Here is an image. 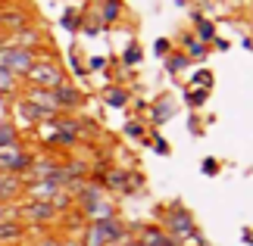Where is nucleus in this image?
<instances>
[{
    "instance_id": "f257e3e1",
    "label": "nucleus",
    "mask_w": 253,
    "mask_h": 246,
    "mask_svg": "<svg viewBox=\"0 0 253 246\" xmlns=\"http://www.w3.org/2000/svg\"><path fill=\"white\" fill-rule=\"evenodd\" d=\"M32 87H60L66 84V72L50 60H35V66L22 75Z\"/></svg>"
},
{
    "instance_id": "f03ea898",
    "label": "nucleus",
    "mask_w": 253,
    "mask_h": 246,
    "mask_svg": "<svg viewBox=\"0 0 253 246\" xmlns=\"http://www.w3.org/2000/svg\"><path fill=\"white\" fill-rule=\"evenodd\" d=\"M38 50H28V47H16V44H0V66L9 69L13 75L22 78L28 69L35 66Z\"/></svg>"
},
{
    "instance_id": "7ed1b4c3",
    "label": "nucleus",
    "mask_w": 253,
    "mask_h": 246,
    "mask_svg": "<svg viewBox=\"0 0 253 246\" xmlns=\"http://www.w3.org/2000/svg\"><path fill=\"white\" fill-rule=\"evenodd\" d=\"M32 162H35V156L25 153L19 143L3 146V150H0V172H6V175H25Z\"/></svg>"
},
{
    "instance_id": "20e7f679",
    "label": "nucleus",
    "mask_w": 253,
    "mask_h": 246,
    "mask_svg": "<svg viewBox=\"0 0 253 246\" xmlns=\"http://www.w3.org/2000/svg\"><path fill=\"white\" fill-rule=\"evenodd\" d=\"M19 215H22L25 221H32V224H47V221L56 218V209H53L50 200H32V203H25L22 209H19Z\"/></svg>"
},
{
    "instance_id": "39448f33",
    "label": "nucleus",
    "mask_w": 253,
    "mask_h": 246,
    "mask_svg": "<svg viewBox=\"0 0 253 246\" xmlns=\"http://www.w3.org/2000/svg\"><path fill=\"white\" fill-rule=\"evenodd\" d=\"M53 97H56V106H60V112H69V109H79V106L84 103V94L79 91V87H72L69 81L53 87Z\"/></svg>"
},
{
    "instance_id": "423d86ee",
    "label": "nucleus",
    "mask_w": 253,
    "mask_h": 246,
    "mask_svg": "<svg viewBox=\"0 0 253 246\" xmlns=\"http://www.w3.org/2000/svg\"><path fill=\"white\" fill-rule=\"evenodd\" d=\"M28 25V9L22 6H0V28L3 32H19Z\"/></svg>"
},
{
    "instance_id": "0eeeda50",
    "label": "nucleus",
    "mask_w": 253,
    "mask_h": 246,
    "mask_svg": "<svg viewBox=\"0 0 253 246\" xmlns=\"http://www.w3.org/2000/svg\"><path fill=\"white\" fill-rule=\"evenodd\" d=\"M19 115L28 122V125H35V122H44V119H53V112L50 109H44V106H38V103H32V100H19Z\"/></svg>"
},
{
    "instance_id": "6e6552de",
    "label": "nucleus",
    "mask_w": 253,
    "mask_h": 246,
    "mask_svg": "<svg viewBox=\"0 0 253 246\" xmlns=\"http://www.w3.org/2000/svg\"><path fill=\"white\" fill-rule=\"evenodd\" d=\"M172 115H175V103L169 97H163V100H157L150 106V125H163V122H169Z\"/></svg>"
},
{
    "instance_id": "1a4fd4ad",
    "label": "nucleus",
    "mask_w": 253,
    "mask_h": 246,
    "mask_svg": "<svg viewBox=\"0 0 253 246\" xmlns=\"http://www.w3.org/2000/svg\"><path fill=\"white\" fill-rule=\"evenodd\" d=\"M181 47H184L181 53L188 56V60H203V56H207V41H200V37H194V35H184Z\"/></svg>"
},
{
    "instance_id": "9d476101",
    "label": "nucleus",
    "mask_w": 253,
    "mask_h": 246,
    "mask_svg": "<svg viewBox=\"0 0 253 246\" xmlns=\"http://www.w3.org/2000/svg\"><path fill=\"white\" fill-rule=\"evenodd\" d=\"M19 187H22L19 175H6V172H0V203L13 200V196L19 193Z\"/></svg>"
},
{
    "instance_id": "9b49d317",
    "label": "nucleus",
    "mask_w": 253,
    "mask_h": 246,
    "mask_svg": "<svg viewBox=\"0 0 253 246\" xmlns=\"http://www.w3.org/2000/svg\"><path fill=\"white\" fill-rule=\"evenodd\" d=\"M22 234H25V228H22V224H19L16 218H6V221H0V243L22 240Z\"/></svg>"
},
{
    "instance_id": "f8f14e48",
    "label": "nucleus",
    "mask_w": 253,
    "mask_h": 246,
    "mask_svg": "<svg viewBox=\"0 0 253 246\" xmlns=\"http://www.w3.org/2000/svg\"><path fill=\"white\" fill-rule=\"evenodd\" d=\"M56 190H63V187H56L53 181H32V184H28V193H32V200H50Z\"/></svg>"
},
{
    "instance_id": "ddd939ff",
    "label": "nucleus",
    "mask_w": 253,
    "mask_h": 246,
    "mask_svg": "<svg viewBox=\"0 0 253 246\" xmlns=\"http://www.w3.org/2000/svg\"><path fill=\"white\" fill-rule=\"evenodd\" d=\"M119 16H122V0H100V19H103V25L119 22Z\"/></svg>"
},
{
    "instance_id": "4468645a",
    "label": "nucleus",
    "mask_w": 253,
    "mask_h": 246,
    "mask_svg": "<svg viewBox=\"0 0 253 246\" xmlns=\"http://www.w3.org/2000/svg\"><path fill=\"white\" fill-rule=\"evenodd\" d=\"M128 100H131V97H128V91H125V87H119V84H116V87H110V91L103 94V103H106V106H113V109H122V106L128 103Z\"/></svg>"
},
{
    "instance_id": "2eb2a0df",
    "label": "nucleus",
    "mask_w": 253,
    "mask_h": 246,
    "mask_svg": "<svg viewBox=\"0 0 253 246\" xmlns=\"http://www.w3.org/2000/svg\"><path fill=\"white\" fill-rule=\"evenodd\" d=\"M163 63H166V72L169 75H178L181 72V69H188V56H184V53H175V50H169L166 56H163Z\"/></svg>"
},
{
    "instance_id": "dca6fc26",
    "label": "nucleus",
    "mask_w": 253,
    "mask_h": 246,
    "mask_svg": "<svg viewBox=\"0 0 253 246\" xmlns=\"http://www.w3.org/2000/svg\"><path fill=\"white\" fill-rule=\"evenodd\" d=\"M16 84H19V75H13L9 69L0 66V97H9L16 91Z\"/></svg>"
},
{
    "instance_id": "f3484780",
    "label": "nucleus",
    "mask_w": 253,
    "mask_h": 246,
    "mask_svg": "<svg viewBox=\"0 0 253 246\" xmlns=\"http://www.w3.org/2000/svg\"><path fill=\"white\" fill-rule=\"evenodd\" d=\"M194 19H197V37L200 41H216V28H212L210 19H203L200 13H194Z\"/></svg>"
},
{
    "instance_id": "a211bd4d",
    "label": "nucleus",
    "mask_w": 253,
    "mask_h": 246,
    "mask_svg": "<svg viewBox=\"0 0 253 246\" xmlns=\"http://www.w3.org/2000/svg\"><path fill=\"white\" fill-rule=\"evenodd\" d=\"M210 91H203V87H197V91H184V103L191 106V109H200L203 103H207Z\"/></svg>"
},
{
    "instance_id": "6ab92c4d",
    "label": "nucleus",
    "mask_w": 253,
    "mask_h": 246,
    "mask_svg": "<svg viewBox=\"0 0 253 246\" xmlns=\"http://www.w3.org/2000/svg\"><path fill=\"white\" fill-rule=\"evenodd\" d=\"M13 143H19V131L13 125H0V150H3V146H13Z\"/></svg>"
},
{
    "instance_id": "aec40b11",
    "label": "nucleus",
    "mask_w": 253,
    "mask_h": 246,
    "mask_svg": "<svg viewBox=\"0 0 253 246\" xmlns=\"http://www.w3.org/2000/svg\"><path fill=\"white\" fill-rule=\"evenodd\" d=\"M188 81H191L194 87H203V91H210V87H212V72H210V69H200V72H194Z\"/></svg>"
},
{
    "instance_id": "412c9836",
    "label": "nucleus",
    "mask_w": 253,
    "mask_h": 246,
    "mask_svg": "<svg viewBox=\"0 0 253 246\" xmlns=\"http://www.w3.org/2000/svg\"><path fill=\"white\" fill-rule=\"evenodd\" d=\"M125 134H128V137H138V141H144V137H147V125H144L141 119H131V122H125Z\"/></svg>"
},
{
    "instance_id": "4be33fe9",
    "label": "nucleus",
    "mask_w": 253,
    "mask_h": 246,
    "mask_svg": "<svg viewBox=\"0 0 253 246\" xmlns=\"http://www.w3.org/2000/svg\"><path fill=\"white\" fill-rule=\"evenodd\" d=\"M60 25L66 28V32H79L82 19H79V13H75V9L69 6V9H66V13H63V19H60Z\"/></svg>"
},
{
    "instance_id": "5701e85b",
    "label": "nucleus",
    "mask_w": 253,
    "mask_h": 246,
    "mask_svg": "<svg viewBox=\"0 0 253 246\" xmlns=\"http://www.w3.org/2000/svg\"><path fill=\"white\" fill-rule=\"evenodd\" d=\"M141 56H144L141 44H128V47H125V53H122V63L125 66H134V63H141Z\"/></svg>"
},
{
    "instance_id": "b1692460",
    "label": "nucleus",
    "mask_w": 253,
    "mask_h": 246,
    "mask_svg": "<svg viewBox=\"0 0 253 246\" xmlns=\"http://www.w3.org/2000/svg\"><path fill=\"white\" fill-rule=\"evenodd\" d=\"M147 141H150V143H153V150H157V153H160V156H169V143H166V141H163V137H160V134H157V131H153V134H150V137H147Z\"/></svg>"
},
{
    "instance_id": "393cba45",
    "label": "nucleus",
    "mask_w": 253,
    "mask_h": 246,
    "mask_svg": "<svg viewBox=\"0 0 253 246\" xmlns=\"http://www.w3.org/2000/svg\"><path fill=\"white\" fill-rule=\"evenodd\" d=\"M169 50H172V41H166V37H160V41H157V44H153V53H157V56H160V60H163V56H166Z\"/></svg>"
},
{
    "instance_id": "a878e982",
    "label": "nucleus",
    "mask_w": 253,
    "mask_h": 246,
    "mask_svg": "<svg viewBox=\"0 0 253 246\" xmlns=\"http://www.w3.org/2000/svg\"><path fill=\"white\" fill-rule=\"evenodd\" d=\"M200 172H203V175H216V172H219V162H216V159H203V162H200Z\"/></svg>"
},
{
    "instance_id": "bb28decb",
    "label": "nucleus",
    "mask_w": 253,
    "mask_h": 246,
    "mask_svg": "<svg viewBox=\"0 0 253 246\" xmlns=\"http://www.w3.org/2000/svg\"><path fill=\"white\" fill-rule=\"evenodd\" d=\"M87 66H91V69H103V56H94V60L87 63Z\"/></svg>"
},
{
    "instance_id": "cd10ccee",
    "label": "nucleus",
    "mask_w": 253,
    "mask_h": 246,
    "mask_svg": "<svg viewBox=\"0 0 253 246\" xmlns=\"http://www.w3.org/2000/svg\"><path fill=\"white\" fill-rule=\"evenodd\" d=\"M38 246H60V240H53V237H44V240L38 243Z\"/></svg>"
},
{
    "instance_id": "c85d7f7f",
    "label": "nucleus",
    "mask_w": 253,
    "mask_h": 246,
    "mask_svg": "<svg viewBox=\"0 0 253 246\" xmlns=\"http://www.w3.org/2000/svg\"><path fill=\"white\" fill-rule=\"evenodd\" d=\"M60 246H82V240H60Z\"/></svg>"
},
{
    "instance_id": "c756f323",
    "label": "nucleus",
    "mask_w": 253,
    "mask_h": 246,
    "mask_svg": "<svg viewBox=\"0 0 253 246\" xmlns=\"http://www.w3.org/2000/svg\"><path fill=\"white\" fill-rule=\"evenodd\" d=\"M244 240H247V243L253 246V231H244Z\"/></svg>"
},
{
    "instance_id": "7c9ffc66",
    "label": "nucleus",
    "mask_w": 253,
    "mask_h": 246,
    "mask_svg": "<svg viewBox=\"0 0 253 246\" xmlns=\"http://www.w3.org/2000/svg\"><path fill=\"white\" fill-rule=\"evenodd\" d=\"M125 246H141V243H138V240H131V243H125Z\"/></svg>"
},
{
    "instance_id": "2f4dec72",
    "label": "nucleus",
    "mask_w": 253,
    "mask_h": 246,
    "mask_svg": "<svg viewBox=\"0 0 253 246\" xmlns=\"http://www.w3.org/2000/svg\"><path fill=\"white\" fill-rule=\"evenodd\" d=\"M0 44H3V28H0Z\"/></svg>"
}]
</instances>
